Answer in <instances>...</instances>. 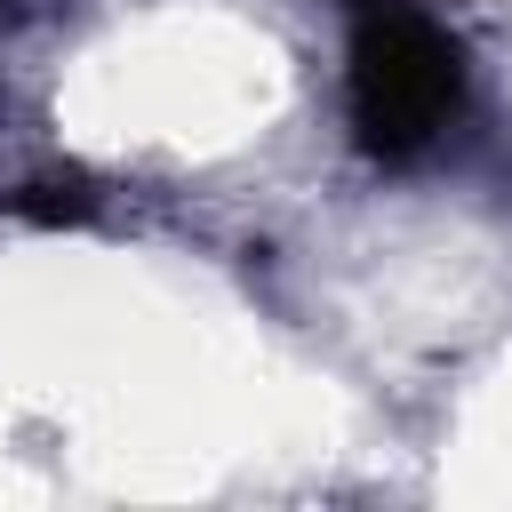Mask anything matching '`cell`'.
Segmentation results:
<instances>
[{"mask_svg": "<svg viewBox=\"0 0 512 512\" xmlns=\"http://www.w3.org/2000/svg\"><path fill=\"white\" fill-rule=\"evenodd\" d=\"M344 112L368 160L432 152L464 112V48L416 0H352L344 40Z\"/></svg>", "mask_w": 512, "mask_h": 512, "instance_id": "cell-1", "label": "cell"}, {"mask_svg": "<svg viewBox=\"0 0 512 512\" xmlns=\"http://www.w3.org/2000/svg\"><path fill=\"white\" fill-rule=\"evenodd\" d=\"M88 208H96V192L80 176H40V184H8L0 192V216H16V224H80Z\"/></svg>", "mask_w": 512, "mask_h": 512, "instance_id": "cell-2", "label": "cell"}]
</instances>
